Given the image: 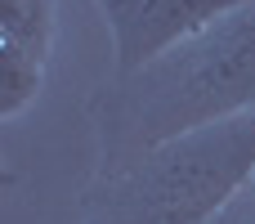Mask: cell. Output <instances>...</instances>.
<instances>
[{
  "mask_svg": "<svg viewBox=\"0 0 255 224\" xmlns=\"http://www.w3.org/2000/svg\"><path fill=\"white\" fill-rule=\"evenodd\" d=\"M255 112V4L220 18L94 99L103 166Z\"/></svg>",
  "mask_w": 255,
  "mask_h": 224,
  "instance_id": "6da1fadb",
  "label": "cell"
},
{
  "mask_svg": "<svg viewBox=\"0 0 255 224\" xmlns=\"http://www.w3.org/2000/svg\"><path fill=\"white\" fill-rule=\"evenodd\" d=\"M255 180V112L99 166L85 224H215Z\"/></svg>",
  "mask_w": 255,
  "mask_h": 224,
  "instance_id": "7a4b0ae2",
  "label": "cell"
},
{
  "mask_svg": "<svg viewBox=\"0 0 255 224\" xmlns=\"http://www.w3.org/2000/svg\"><path fill=\"white\" fill-rule=\"evenodd\" d=\"M247 4L255 0H99L117 40V81L143 72L175 45L202 36Z\"/></svg>",
  "mask_w": 255,
  "mask_h": 224,
  "instance_id": "3957f363",
  "label": "cell"
},
{
  "mask_svg": "<svg viewBox=\"0 0 255 224\" xmlns=\"http://www.w3.org/2000/svg\"><path fill=\"white\" fill-rule=\"evenodd\" d=\"M0 40L45 63L54 40V0H0Z\"/></svg>",
  "mask_w": 255,
  "mask_h": 224,
  "instance_id": "277c9868",
  "label": "cell"
},
{
  "mask_svg": "<svg viewBox=\"0 0 255 224\" xmlns=\"http://www.w3.org/2000/svg\"><path fill=\"white\" fill-rule=\"evenodd\" d=\"M40 81H45V63H36L31 54H22L18 45H4L0 40V117H18L36 94H40Z\"/></svg>",
  "mask_w": 255,
  "mask_h": 224,
  "instance_id": "5b68a950",
  "label": "cell"
},
{
  "mask_svg": "<svg viewBox=\"0 0 255 224\" xmlns=\"http://www.w3.org/2000/svg\"><path fill=\"white\" fill-rule=\"evenodd\" d=\"M224 224H255V180L247 184V193L224 211Z\"/></svg>",
  "mask_w": 255,
  "mask_h": 224,
  "instance_id": "8992f818",
  "label": "cell"
}]
</instances>
